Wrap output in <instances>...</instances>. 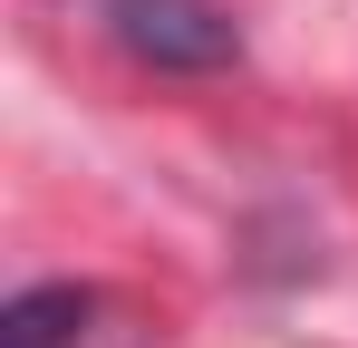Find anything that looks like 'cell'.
Listing matches in <instances>:
<instances>
[{"label":"cell","instance_id":"1","mask_svg":"<svg viewBox=\"0 0 358 348\" xmlns=\"http://www.w3.org/2000/svg\"><path fill=\"white\" fill-rule=\"evenodd\" d=\"M107 29H117L145 68H223V58L242 49L233 20H223L213 0H107Z\"/></svg>","mask_w":358,"mask_h":348},{"label":"cell","instance_id":"2","mask_svg":"<svg viewBox=\"0 0 358 348\" xmlns=\"http://www.w3.org/2000/svg\"><path fill=\"white\" fill-rule=\"evenodd\" d=\"M87 329H97V300L78 281L20 290V300L0 310V348H87Z\"/></svg>","mask_w":358,"mask_h":348}]
</instances>
